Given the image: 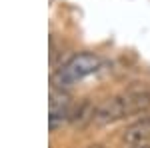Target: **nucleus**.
Returning a JSON list of instances; mask_svg holds the SVG:
<instances>
[{
  "label": "nucleus",
  "instance_id": "nucleus-4",
  "mask_svg": "<svg viewBox=\"0 0 150 148\" xmlns=\"http://www.w3.org/2000/svg\"><path fill=\"white\" fill-rule=\"evenodd\" d=\"M122 140L126 142L128 146H136V144L150 142V114L134 120L132 124H128L126 130L122 132Z\"/></svg>",
  "mask_w": 150,
  "mask_h": 148
},
{
  "label": "nucleus",
  "instance_id": "nucleus-2",
  "mask_svg": "<svg viewBox=\"0 0 150 148\" xmlns=\"http://www.w3.org/2000/svg\"><path fill=\"white\" fill-rule=\"evenodd\" d=\"M100 68V56L94 52H78L70 58L66 64H62V68H58L56 72V82L58 86H70L84 80L86 76L94 74Z\"/></svg>",
  "mask_w": 150,
  "mask_h": 148
},
{
  "label": "nucleus",
  "instance_id": "nucleus-7",
  "mask_svg": "<svg viewBox=\"0 0 150 148\" xmlns=\"http://www.w3.org/2000/svg\"><path fill=\"white\" fill-rule=\"evenodd\" d=\"M86 148H104L102 144H90V146H86Z\"/></svg>",
  "mask_w": 150,
  "mask_h": 148
},
{
  "label": "nucleus",
  "instance_id": "nucleus-3",
  "mask_svg": "<svg viewBox=\"0 0 150 148\" xmlns=\"http://www.w3.org/2000/svg\"><path fill=\"white\" fill-rule=\"evenodd\" d=\"M70 110H72L70 96L66 94V92H62V88L50 92V114H48V124H50V130H52V132L58 130L64 122L70 120Z\"/></svg>",
  "mask_w": 150,
  "mask_h": 148
},
{
  "label": "nucleus",
  "instance_id": "nucleus-5",
  "mask_svg": "<svg viewBox=\"0 0 150 148\" xmlns=\"http://www.w3.org/2000/svg\"><path fill=\"white\" fill-rule=\"evenodd\" d=\"M94 112H96V106L88 100L80 102L78 106H72L70 110V124L76 126V128H84L86 124H90L94 120Z\"/></svg>",
  "mask_w": 150,
  "mask_h": 148
},
{
  "label": "nucleus",
  "instance_id": "nucleus-6",
  "mask_svg": "<svg viewBox=\"0 0 150 148\" xmlns=\"http://www.w3.org/2000/svg\"><path fill=\"white\" fill-rule=\"evenodd\" d=\"M130 148H150L148 144H136V146H130Z\"/></svg>",
  "mask_w": 150,
  "mask_h": 148
},
{
  "label": "nucleus",
  "instance_id": "nucleus-1",
  "mask_svg": "<svg viewBox=\"0 0 150 148\" xmlns=\"http://www.w3.org/2000/svg\"><path fill=\"white\" fill-rule=\"evenodd\" d=\"M150 108V88L140 86V88H130V90L122 92L118 96H112L102 104L96 106L92 124L104 126L118 122L122 118L134 116V114H142Z\"/></svg>",
  "mask_w": 150,
  "mask_h": 148
}]
</instances>
